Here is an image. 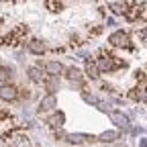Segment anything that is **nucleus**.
Here are the masks:
<instances>
[{
  "label": "nucleus",
  "mask_w": 147,
  "mask_h": 147,
  "mask_svg": "<svg viewBox=\"0 0 147 147\" xmlns=\"http://www.w3.org/2000/svg\"><path fill=\"white\" fill-rule=\"evenodd\" d=\"M10 67H0V82H6V80H10Z\"/></svg>",
  "instance_id": "nucleus-17"
},
{
  "label": "nucleus",
  "mask_w": 147,
  "mask_h": 147,
  "mask_svg": "<svg viewBox=\"0 0 147 147\" xmlns=\"http://www.w3.org/2000/svg\"><path fill=\"white\" fill-rule=\"evenodd\" d=\"M67 78H69V80H82V74H80L78 67H69V69H67Z\"/></svg>",
  "instance_id": "nucleus-16"
},
{
  "label": "nucleus",
  "mask_w": 147,
  "mask_h": 147,
  "mask_svg": "<svg viewBox=\"0 0 147 147\" xmlns=\"http://www.w3.org/2000/svg\"><path fill=\"white\" fill-rule=\"evenodd\" d=\"M96 65H98L100 74H110V71H115L117 67H125L127 61L117 59V57H113V55H108V53H102L100 57L96 59Z\"/></svg>",
  "instance_id": "nucleus-1"
},
{
  "label": "nucleus",
  "mask_w": 147,
  "mask_h": 147,
  "mask_svg": "<svg viewBox=\"0 0 147 147\" xmlns=\"http://www.w3.org/2000/svg\"><path fill=\"white\" fill-rule=\"evenodd\" d=\"M108 43L113 45V47H121V49H131V37H129V33L125 31H117L108 37Z\"/></svg>",
  "instance_id": "nucleus-2"
},
{
  "label": "nucleus",
  "mask_w": 147,
  "mask_h": 147,
  "mask_svg": "<svg viewBox=\"0 0 147 147\" xmlns=\"http://www.w3.org/2000/svg\"><path fill=\"white\" fill-rule=\"evenodd\" d=\"M45 71L49 74V76H59V74L63 71V65L59 61H47L45 63Z\"/></svg>",
  "instance_id": "nucleus-9"
},
{
  "label": "nucleus",
  "mask_w": 147,
  "mask_h": 147,
  "mask_svg": "<svg viewBox=\"0 0 147 147\" xmlns=\"http://www.w3.org/2000/svg\"><path fill=\"white\" fill-rule=\"evenodd\" d=\"M18 98V90L10 84H2L0 86V100H6V102H12Z\"/></svg>",
  "instance_id": "nucleus-4"
},
{
  "label": "nucleus",
  "mask_w": 147,
  "mask_h": 147,
  "mask_svg": "<svg viewBox=\"0 0 147 147\" xmlns=\"http://www.w3.org/2000/svg\"><path fill=\"white\" fill-rule=\"evenodd\" d=\"M45 88H47L49 94H53V92L59 88V80H57V76H49V78L45 80Z\"/></svg>",
  "instance_id": "nucleus-12"
},
{
  "label": "nucleus",
  "mask_w": 147,
  "mask_h": 147,
  "mask_svg": "<svg viewBox=\"0 0 147 147\" xmlns=\"http://www.w3.org/2000/svg\"><path fill=\"white\" fill-rule=\"evenodd\" d=\"M63 121H65V115L61 113H53L49 119H47V123H49V127H53V129H61L63 127Z\"/></svg>",
  "instance_id": "nucleus-7"
},
{
  "label": "nucleus",
  "mask_w": 147,
  "mask_h": 147,
  "mask_svg": "<svg viewBox=\"0 0 147 147\" xmlns=\"http://www.w3.org/2000/svg\"><path fill=\"white\" fill-rule=\"evenodd\" d=\"M129 96L137 102H147V88L145 86H135L131 92H129Z\"/></svg>",
  "instance_id": "nucleus-6"
},
{
  "label": "nucleus",
  "mask_w": 147,
  "mask_h": 147,
  "mask_svg": "<svg viewBox=\"0 0 147 147\" xmlns=\"http://www.w3.org/2000/svg\"><path fill=\"white\" fill-rule=\"evenodd\" d=\"M55 104H57V98H55L53 94H47V96L41 98V102H39V110H51Z\"/></svg>",
  "instance_id": "nucleus-8"
},
{
  "label": "nucleus",
  "mask_w": 147,
  "mask_h": 147,
  "mask_svg": "<svg viewBox=\"0 0 147 147\" xmlns=\"http://www.w3.org/2000/svg\"><path fill=\"white\" fill-rule=\"evenodd\" d=\"M10 147H31V143H29V139H27L25 135H14Z\"/></svg>",
  "instance_id": "nucleus-14"
},
{
  "label": "nucleus",
  "mask_w": 147,
  "mask_h": 147,
  "mask_svg": "<svg viewBox=\"0 0 147 147\" xmlns=\"http://www.w3.org/2000/svg\"><path fill=\"white\" fill-rule=\"evenodd\" d=\"M119 139V131H104L100 137H98V141H102V143H113V141H117Z\"/></svg>",
  "instance_id": "nucleus-13"
},
{
  "label": "nucleus",
  "mask_w": 147,
  "mask_h": 147,
  "mask_svg": "<svg viewBox=\"0 0 147 147\" xmlns=\"http://www.w3.org/2000/svg\"><path fill=\"white\" fill-rule=\"evenodd\" d=\"M86 139H90L88 135H82V133H67L65 135V141L67 143H74V145H80V143H84Z\"/></svg>",
  "instance_id": "nucleus-11"
},
{
  "label": "nucleus",
  "mask_w": 147,
  "mask_h": 147,
  "mask_svg": "<svg viewBox=\"0 0 147 147\" xmlns=\"http://www.w3.org/2000/svg\"><path fill=\"white\" fill-rule=\"evenodd\" d=\"M139 147H147V139H141L139 141Z\"/></svg>",
  "instance_id": "nucleus-21"
},
{
  "label": "nucleus",
  "mask_w": 147,
  "mask_h": 147,
  "mask_svg": "<svg viewBox=\"0 0 147 147\" xmlns=\"http://www.w3.org/2000/svg\"><path fill=\"white\" fill-rule=\"evenodd\" d=\"M27 74H29V80H31V82H41V80H43V74H41L39 67H29Z\"/></svg>",
  "instance_id": "nucleus-15"
},
{
  "label": "nucleus",
  "mask_w": 147,
  "mask_h": 147,
  "mask_svg": "<svg viewBox=\"0 0 147 147\" xmlns=\"http://www.w3.org/2000/svg\"><path fill=\"white\" fill-rule=\"evenodd\" d=\"M27 49L31 53H35V55H43L45 53V43L41 39H29L27 41Z\"/></svg>",
  "instance_id": "nucleus-5"
},
{
  "label": "nucleus",
  "mask_w": 147,
  "mask_h": 147,
  "mask_svg": "<svg viewBox=\"0 0 147 147\" xmlns=\"http://www.w3.org/2000/svg\"><path fill=\"white\" fill-rule=\"evenodd\" d=\"M108 119L113 121L117 127H123L125 131H129V129H131V125H129V117L123 115V113H117V110H108Z\"/></svg>",
  "instance_id": "nucleus-3"
},
{
  "label": "nucleus",
  "mask_w": 147,
  "mask_h": 147,
  "mask_svg": "<svg viewBox=\"0 0 147 147\" xmlns=\"http://www.w3.org/2000/svg\"><path fill=\"white\" fill-rule=\"evenodd\" d=\"M139 35H141V39H143V41H147V27H145V29H141V33H139Z\"/></svg>",
  "instance_id": "nucleus-19"
},
{
  "label": "nucleus",
  "mask_w": 147,
  "mask_h": 147,
  "mask_svg": "<svg viewBox=\"0 0 147 147\" xmlns=\"http://www.w3.org/2000/svg\"><path fill=\"white\" fill-rule=\"evenodd\" d=\"M106 27H115V18H106Z\"/></svg>",
  "instance_id": "nucleus-20"
},
{
  "label": "nucleus",
  "mask_w": 147,
  "mask_h": 147,
  "mask_svg": "<svg viewBox=\"0 0 147 147\" xmlns=\"http://www.w3.org/2000/svg\"><path fill=\"white\" fill-rule=\"evenodd\" d=\"M82 98H84L86 102H92V104H100V100H98L96 96H92V94H88V92H82Z\"/></svg>",
  "instance_id": "nucleus-18"
},
{
  "label": "nucleus",
  "mask_w": 147,
  "mask_h": 147,
  "mask_svg": "<svg viewBox=\"0 0 147 147\" xmlns=\"http://www.w3.org/2000/svg\"><path fill=\"white\" fill-rule=\"evenodd\" d=\"M86 76H88L90 80H98V76H100V69H98L96 61H88V63H86Z\"/></svg>",
  "instance_id": "nucleus-10"
}]
</instances>
